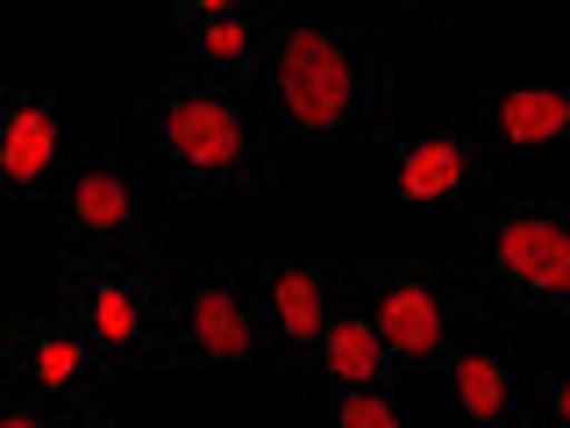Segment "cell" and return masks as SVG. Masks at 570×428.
Returning a JSON list of instances; mask_svg holds the SVG:
<instances>
[{"instance_id":"1","label":"cell","mask_w":570,"mask_h":428,"mask_svg":"<svg viewBox=\"0 0 570 428\" xmlns=\"http://www.w3.org/2000/svg\"><path fill=\"white\" fill-rule=\"evenodd\" d=\"M136 143L178 201H272L278 193V121L257 115L249 86L178 65L136 100Z\"/></svg>"},{"instance_id":"2","label":"cell","mask_w":570,"mask_h":428,"mask_svg":"<svg viewBox=\"0 0 570 428\" xmlns=\"http://www.w3.org/2000/svg\"><path fill=\"white\" fill-rule=\"evenodd\" d=\"M257 94H264V115L278 121V136L371 143L392 100V71L379 58V43L356 29L278 22L272 50H264V71H257Z\"/></svg>"},{"instance_id":"3","label":"cell","mask_w":570,"mask_h":428,"mask_svg":"<svg viewBox=\"0 0 570 428\" xmlns=\"http://www.w3.org/2000/svg\"><path fill=\"white\" fill-rule=\"evenodd\" d=\"M58 308L79 321L115 364H171L178 285L150 236L71 243L58 264Z\"/></svg>"},{"instance_id":"4","label":"cell","mask_w":570,"mask_h":428,"mask_svg":"<svg viewBox=\"0 0 570 428\" xmlns=\"http://www.w3.org/2000/svg\"><path fill=\"white\" fill-rule=\"evenodd\" d=\"M463 264L507 308L570 314V201H499L463 222Z\"/></svg>"},{"instance_id":"5","label":"cell","mask_w":570,"mask_h":428,"mask_svg":"<svg viewBox=\"0 0 570 428\" xmlns=\"http://www.w3.org/2000/svg\"><path fill=\"white\" fill-rule=\"evenodd\" d=\"M350 293L364 300V314L379 321L385 350L406 371H442L471 321V300L450 285V272L428 257H385V264H356Z\"/></svg>"},{"instance_id":"6","label":"cell","mask_w":570,"mask_h":428,"mask_svg":"<svg viewBox=\"0 0 570 428\" xmlns=\"http://www.w3.org/2000/svg\"><path fill=\"white\" fill-rule=\"evenodd\" d=\"M107 357L94 335L65 308L58 314H22L0 343V386H22L50 407L58 421H100L107 415Z\"/></svg>"},{"instance_id":"7","label":"cell","mask_w":570,"mask_h":428,"mask_svg":"<svg viewBox=\"0 0 570 428\" xmlns=\"http://www.w3.org/2000/svg\"><path fill=\"white\" fill-rule=\"evenodd\" d=\"M264 357L257 308H249V272L236 264H186L178 272V335L171 364L186 371H243Z\"/></svg>"},{"instance_id":"8","label":"cell","mask_w":570,"mask_h":428,"mask_svg":"<svg viewBox=\"0 0 570 428\" xmlns=\"http://www.w3.org/2000/svg\"><path fill=\"white\" fill-rule=\"evenodd\" d=\"M343 285H350V272H335V264H285V257L249 264V308H257L264 357L285 364L293 379H307L314 343H321V329H328Z\"/></svg>"},{"instance_id":"9","label":"cell","mask_w":570,"mask_h":428,"mask_svg":"<svg viewBox=\"0 0 570 428\" xmlns=\"http://www.w3.org/2000/svg\"><path fill=\"white\" fill-rule=\"evenodd\" d=\"M150 157L129 150H79L65 165V236L71 243H121L150 236V186H142Z\"/></svg>"},{"instance_id":"10","label":"cell","mask_w":570,"mask_h":428,"mask_svg":"<svg viewBox=\"0 0 570 428\" xmlns=\"http://www.w3.org/2000/svg\"><path fill=\"white\" fill-rule=\"evenodd\" d=\"M499 186V157L478 121H421L400 143V193L406 201H478Z\"/></svg>"},{"instance_id":"11","label":"cell","mask_w":570,"mask_h":428,"mask_svg":"<svg viewBox=\"0 0 570 428\" xmlns=\"http://www.w3.org/2000/svg\"><path fill=\"white\" fill-rule=\"evenodd\" d=\"M450 371H456V400L463 415L478 428H513L528 415L521 400H513V357H507V335H499V321H463L456 350H450Z\"/></svg>"},{"instance_id":"12","label":"cell","mask_w":570,"mask_h":428,"mask_svg":"<svg viewBox=\"0 0 570 428\" xmlns=\"http://www.w3.org/2000/svg\"><path fill=\"white\" fill-rule=\"evenodd\" d=\"M392 371H400V357L385 350V335H379V321L364 314V300L343 285V300H335L328 329H321V343H314L307 379H321V386H392Z\"/></svg>"},{"instance_id":"13","label":"cell","mask_w":570,"mask_h":428,"mask_svg":"<svg viewBox=\"0 0 570 428\" xmlns=\"http://www.w3.org/2000/svg\"><path fill=\"white\" fill-rule=\"evenodd\" d=\"M50 178H58V107L36 94H8L0 100V186L14 201H36Z\"/></svg>"},{"instance_id":"14","label":"cell","mask_w":570,"mask_h":428,"mask_svg":"<svg viewBox=\"0 0 570 428\" xmlns=\"http://www.w3.org/2000/svg\"><path fill=\"white\" fill-rule=\"evenodd\" d=\"M478 129L492 150H534V143L570 136V94L563 86H485L478 94Z\"/></svg>"},{"instance_id":"15","label":"cell","mask_w":570,"mask_h":428,"mask_svg":"<svg viewBox=\"0 0 570 428\" xmlns=\"http://www.w3.org/2000/svg\"><path fill=\"white\" fill-rule=\"evenodd\" d=\"M272 29H278V14H228V22H193V29H178V50H186L193 71H214V79L257 86L264 50H272Z\"/></svg>"},{"instance_id":"16","label":"cell","mask_w":570,"mask_h":428,"mask_svg":"<svg viewBox=\"0 0 570 428\" xmlns=\"http://www.w3.org/2000/svg\"><path fill=\"white\" fill-rule=\"evenodd\" d=\"M321 415L343 428H400V407H392V386H328Z\"/></svg>"},{"instance_id":"17","label":"cell","mask_w":570,"mask_h":428,"mask_svg":"<svg viewBox=\"0 0 570 428\" xmlns=\"http://www.w3.org/2000/svg\"><path fill=\"white\" fill-rule=\"evenodd\" d=\"M228 14H272V0H171V22H228Z\"/></svg>"},{"instance_id":"18","label":"cell","mask_w":570,"mask_h":428,"mask_svg":"<svg viewBox=\"0 0 570 428\" xmlns=\"http://www.w3.org/2000/svg\"><path fill=\"white\" fill-rule=\"evenodd\" d=\"M534 415L570 428V371H542V379H534Z\"/></svg>"}]
</instances>
